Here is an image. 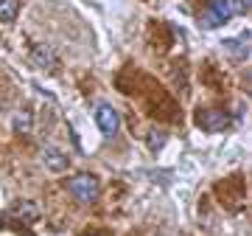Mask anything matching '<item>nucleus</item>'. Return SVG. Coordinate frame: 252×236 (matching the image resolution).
I'll use <instances>...</instances> for the list:
<instances>
[{
	"label": "nucleus",
	"instance_id": "nucleus-3",
	"mask_svg": "<svg viewBox=\"0 0 252 236\" xmlns=\"http://www.w3.org/2000/svg\"><path fill=\"white\" fill-rule=\"evenodd\" d=\"M196 124L205 132H224L230 127V116H227L224 110H202L196 118Z\"/></svg>",
	"mask_w": 252,
	"mask_h": 236
},
{
	"label": "nucleus",
	"instance_id": "nucleus-9",
	"mask_svg": "<svg viewBox=\"0 0 252 236\" xmlns=\"http://www.w3.org/2000/svg\"><path fill=\"white\" fill-rule=\"evenodd\" d=\"M31 127H34V116H31L28 110L14 113V132H17V135H28V132H31Z\"/></svg>",
	"mask_w": 252,
	"mask_h": 236
},
{
	"label": "nucleus",
	"instance_id": "nucleus-10",
	"mask_svg": "<svg viewBox=\"0 0 252 236\" xmlns=\"http://www.w3.org/2000/svg\"><path fill=\"white\" fill-rule=\"evenodd\" d=\"M20 11V0H0V23H11Z\"/></svg>",
	"mask_w": 252,
	"mask_h": 236
},
{
	"label": "nucleus",
	"instance_id": "nucleus-12",
	"mask_svg": "<svg viewBox=\"0 0 252 236\" xmlns=\"http://www.w3.org/2000/svg\"><path fill=\"white\" fill-rule=\"evenodd\" d=\"M233 14H250V0H230Z\"/></svg>",
	"mask_w": 252,
	"mask_h": 236
},
{
	"label": "nucleus",
	"instance_id": "nucleus-11",
	"mask_svg": "<svg viewBox=\"0 0 252 236\" xmlns=\"http://www.w3.org/2000/svg\"><path fill=\"white\" fill-rule=\"evenodd\" d=\"M146 141H149V149L152 152H160L162 146H165V132L162 129H149V138Z\"/></svg>",
	"mask_w": 252,
	"mask_h": 236
},
{
	"label": "nucleus",
	"instance_id": "nucleus-7",
	"mask_svg": "<svg viewBox=\"0 0 252 236\" xmlns=\"http://www.w3.org/2000/svg\"><path fill=\"white\" fill-rule=\"evenodd\" d=\"M221 45H224V51L233 56V59H247V56H250V31H244V34L235 37V39H227Z\"/></svg>",
	"mask_w": 252,
	"mask_h": 236
},
{
	"label": "nucleus",
	"instance_id": "nucleus-6",
	"mask_svg": "<svg viewBox=\"0 0 252 236\" xmlns=\"http://www.w3.org/2000/svg\"><path fill=\"white\" fill-rule=\"evenodd\" d=\"M42 163H45L48 172H64L70 160H67V155H64L59 146H45V149H42Z\"/></svg>",
	"mask_w": 252,
	"mask_h": 236
},
{
	"label": "nucleus",
	"instance_id": "nucleus-1",
	"mask_svg": "<svg viewBox=\"0 0 252 236\" xmlns=\"http://www.w3.org/2000/svg\"><path fill=\"white\" fill-rule=\"evenodd\" d=\"M67 189H70V194L76 197V200L93 202L95 197H98V177H95V174L81 172V174H76V177L67 180Z\"/></svg>",
	"mask_w": 252,
	"mask_h": 236
},
{
	"label": "nucleus",
	"instance_id": "nucleus-5",
	"mask_svg": "<svg viewBox=\"0 0 252 236\" xmlns=\"http://www.w3.org/2000/svg\"><path fill=\"white\" fill-rule=\"evenodd\" d=\"M28 59H31L34 68H42V71H56V65H59L54 48H48V45H34L31 54H28Z\"/></svg>",
	"mask_w": 252,
	"mask_h": 236
},
{
	"label": "nucleus",
	"instance_id": "nucleus-8",
	"mask_svg": "<svg viewBox=\"0 0 252 236\" xmlns=\"http://www.w3.org/2000/svg\"><path fill=\"white\" fill-rule=\"evenodd\" d=\"M11 214H14V219H20V222H36V219H39V208H36V202H31V200L17 202Z\"/></svg>",
	"mask_w": 252,
	"mask_h": 236
},
{
	"label": "nucleus",
	"instance_id": "nucleus-2",
	"mask_svg": "<svg viewBox=\"0 0 252 236\" xmlns=\"http://www.w3.org/2000/svg\"><path fill=\"white\" fill-rule=\"evenodd\" d=\"M230 17H233L230 0H210V9L202 11L199 23H202V28H219L221 23H227Z\"/></svg>",
	"mask_w": 252,
	"mask_h": 236
},
{
	"label": "nucleus",
	"instance_id": "nucleus-4",
	"mask_svg": "<svg viewBox=\"0 0 252 236\" xmlns=\"http://www.w3.org/2000/svg\"><path fill=\"white\" fill-rule=\"evenodd\" d=\"M95 124L104 135H115L118 129H121V116H118V110L112 104H98L95 110Z\"/></svg>",
	"mask_w": 252,
	"mask_h": 236
},
{
	"label": "nucleus",
	"instance_id": "nucleus-13",
	"mask_svg": "<svg viewBox=\"0 0 252 236\" xmlns=\"http://www.w3.org/2000/svg\"><path fill=\"white\" fill-rule=\"evenodd\" d=\"M95 236H98V234H95Z\"/></svg>",
	"mask_w": 252,
	"mask_h": 236
}]
</instances>
